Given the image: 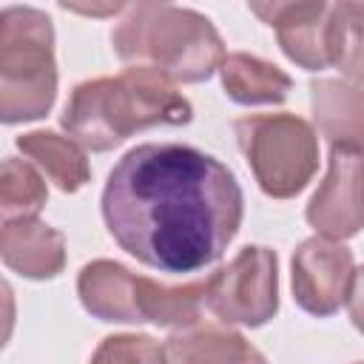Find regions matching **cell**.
<instances>
[{
	"mask_svg": "<svg viewBox=\"0 0 364 364\" xmlns=\"http://www.w3.org/2000/svg\"><path fill=\"white\" fill-rule=\"evenodd\" d=\"M242 208L233 171L182 142L131 148L102 188V219L114 242L168 273L213 264L236 236Z\"/></svg>",
	"mask_w": 364,
	"mask_h": 364,
	"instance_id": "obj_1",
	"label": "cell"
},
{
	"mask_svg": "<svg viewBox=\"0 0 364 364\" xmlns=\"http://www.w3.org/2000/svg\"><path fill=\"white\" fill-rule=\"evenodd\" d=\"M191 102L173 82L148 65L125 68L117 77L80 82L60 117L68 136L88 151H111L131 134L154 125H188Z\"/></svg>",
	"mask_w": 364,
	"mask_h": 364,
	"instance_id": "obj_2",
	"label": "cell"
},
{
	"mask_svg": "<svg viewBox=\"0 0 364 364\" xmlns=\"http://www.w3.org/2000/svg\"><path fill=\"white\" fill-rule=\"evenodd\" d=\"M119 60L156 68L171 82H202L225 63V46L213 23L171 3H134L111 31Z\"/></svg>",
	"mask_w": 364,
	"mask_h": 364,
	"instance_id": "obj_3",
	"label": "cell"
},
{
	"mask_svg": "<svg viewBox=\"0 0 364 364\" xmlns=\"http://www.w3.org/2000/svg\"><path fill=\"white\" fill-rule=\"evenodd\" d=\"M57 97L54 26L31 6L0 14V119L6 125L40 119Z\"/></svg>",
	"mask_w": 364,
	"mask_h": 364,
	"instance_id": "obj_4",
	"label": "cell"
},
{
	"mask_svg": "<svg viewBox=\"0 0 364 364\" xmlns=\"http://www.w3.org/2000/svg\"><path fill=\"white\" fill-rule=\"evenodd\" d=\"M236 142L259 182L273 199H290L318 171V139L296 114H250L233 122Z\"/></svg>",
	"mask_w": 364,
	"mask_h": 364,
	"instance_id": "obj_5",
	"label": "cell"
},
{
	"mask_svg": "<svg viewBox=\"0 0 364 364\" xmlns=\"http://www.w3.org/2000/svg\"><path fill=\"white\" fill-rule=\"evenodd\" d=\"M208 310L222 321L262 327L279 310V262L270 247L247 245L205 279Z\"/></svg>",
	"mask_w": 364,
	"mask_h": 364,
	"instance_id": "obj_6",
	"label": "cell"
},
{
	"mask_svg": "<svg viewBox=\"0 0 364 364\" xmlns=\"http://www.w3.org/2000/svg\"><path fill=\"white\" fill-rule=\"evenodd\" d=\"M290 282L296 304L310 316H333L350 296L355 276L353 253L336 239H304L290 262Z\"/></svg>",
	"mask_w": 364,
	"mask_h": 364,
	"instance_id": "obj_7",
	"label": "cell"
},
{
	"mask_svg": "<svg viewBox=\"0 0 364 364\" xmlns=\"http://www.w3.org/2000/svg\"><path fill=\"white\" fill-rule=\"evenodd\" d=\"M318 236L344 242L364 228V156L330 148L327 176L304 210Z\"/></svg>",
	"mask_w": 364,
	"mask_h": 364,
	"instance_id": "obj_8",
	"label": "cell"
},
{
	"mask_svg": "<svg viewBox=\"0 0 364 364\" xmlns=\"http://www.w3.org/2000/svg\"><path fill=\"white\" fill-rule=\"evenodd\" d=\"M267 26L276 28L279 46L296 65L307 71H321L333 65L330 54V17L333 3H250Z\"/></svg>",
	"mask_w": 364,
	"mask_h": 364,
	"instance_id": "obj_9",
	"label": "cell"
},
{
	"mask_svg": "<svg viewBox=\"0 0 364 364\" xmlns=\"http://www.w3.org/2000/svg\"><path fill=\"white\" fill-rule=\"evenodd\" d=\"M313 119L330 148L364 156V88L350 80L321 77L310 82Z\"/></svg>",
	"mask_w": 364,
	"mask_h": 364,
	"instance_id": "obj_10",
	"label": "cell"
},
{
	"mask_svg": "<svg viewBox=\"0 0 364 364\" xmlns=\"http://www.w3.org/2000/svg\"><path fill=\"white\" fill-rule=\"evenodd\" d=\"M0 256L26 279H54L65 267V239L40 219H11L0 230Z\"/></svg>",
	"mask_w": 364,
	"mask_h": 364,
	"instance_id": "obj_11",
	"label": "cell"
},
{
	"mask_svg": "<svg viewBox=\"0 0 364 364\" xmlns=\"http://www.w3.org/2000/svg\"><path fill=\"white\" fill-rule=\"evenodd\" d=\"M136 282L125 264L111 259L88 262L77 276V296L82 307L100 321H122L139 324L136 316Z\"/></svg>",
	"mask_w": 364,
	"mask_h": 364,
	"instance_id": "obj_12",
	"label": "cell"
},
{
	"mask_svg": "<svg viewBox=\"0 0 364 364\" xmlns=\"http://www.w3.org/2000/svg\"><path fill=\"white\" fill-rule=\"evenodd\" d=\"M168 364H267L264 355L236 330L193 324L165 341Z\"/></svg>",
	"mask_w": 364,
	"mask_h": 364,
	"instance_id": "obj_13",
	"label": "cell"
},
{
	"mask_svg": "<svg viewBox=\"0 0 364 364\" xmlns=\"http://www.w3.org/2000/svg\"><path fill=\"white\" fill-rule=\"evenodd\" d=\"M222 88L239 105H279L287 100L293 80L273 63L236 51L228 54L222 68Z\"/></svg>",
	"mask_w": 364,
	"mask_h": 364,
	"instance_id": "obj_14",
	"label": "cell"
},
{
	"mask_svg": "<svg viewBox=\"0 0 364 364\" xmlns=\"http://www.w3.org/2000/svg\"><path fill=\"white\" fill-rule=\"evenodd\" d=\"M17 148L37 168H43L46 176L63 193H74L91 179L85 151L74 139L60 136L57 131H28V134L17 136Z\"/></svg>",
	"mask_w": 364,
	"mask_h": 364,
	"instance_id": "obj_15",
	"label": "cell"
},
{
	"mask_svg": "<svg viewBox=\"0 0 364 364\" xmlns=\"http://www.w3.org/2000/svg\"><path fill=\"white\" fill-rule=\"evenodd\" d=\"M48 199V188L37 168L26 159L6 156L0 168V216L11 219H37Z\"/></svg>",
	"mask_w": 364,
	"mask_h": 364,
	"instance_id": "obj_16",
	"label": "cell"
},
{
	"mask_svg": "<svg viewBox=\"0 0 364 364\" xmlns=\"http://www.w3.org/2000/svg\"><path fill=\"white\" fill-rule=\"evenodd\" d=\"M330 54L347 80L364 82V3H333Z\"/></svg>",
	"mask_w": 364,
	"mask_h": 364,
	"instance_id": "obj_17",
	"label": "cell"
},
{
	"mask_svg": "<svg viewBox=\"0 0 364 364\" xmlns=\"http://www.w3.org/2000/svg\"><path fill=\"white\" fill-rule=\"evenodd\" d=\"M88 364H168L165 347L142 333L105 336Z\"/></svg>",
	"mask_w": 364,
	"mask_h": 364,
	"instance_id": "obj_18",
	"label": "cell"
},
{
	"mask_svg": "<svg viewBox=\"0 0 364 364\" xmlns=\"http://www.w3.org/2000/svg\"><path fill=\"white\" fill-rule=\"evenodd\" d=\"M347 310H350V318H353L355 330L364 336V264L353 276L350 296H347Z\"/></svg>",
	"mask_w": 364,
	"mask_h": 364,
	"instance_id": "obj_19",
	"label": "cell"
},
{
	"mask_svg": "<svg viewBox=\"0 0 364 364\" xmlns=\"http://www.w3.org/2000/svg\"><path fill=\"white\" fill-rule=\"evenodd\" d=\"M63 9H65V11H80V14H94V17L125 11V6H122V3H114V6H68V3H63Z\"/></svg>",
	"mask_w": 364,
	"mask_h": 364,
	"instance_id": "obj_20",
	"label": "cell"
},
{
	"mask_svg": "<svg viewBox=\"0 0 364 364\" xmlns=\"http://www.w3.org/2000/svg\"><path fill=\"white\" fill-rule=\"evenodd\" d=\"M355 364H364V361H355Z\"/></svg>",
	"mask_w": 364,
	"mask_h": 364,
	"instance_id": "obj_21",
	"label": "cell"
}]
</instances>
